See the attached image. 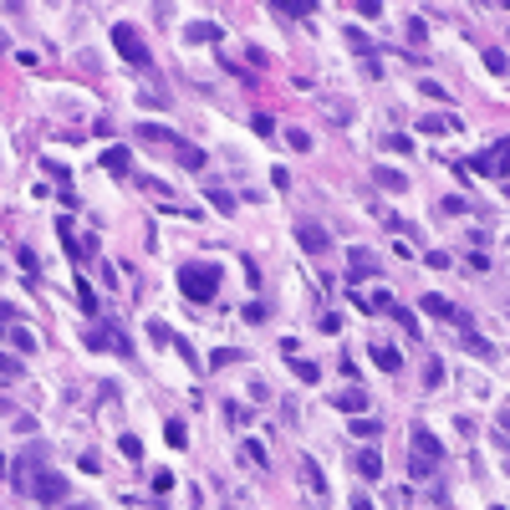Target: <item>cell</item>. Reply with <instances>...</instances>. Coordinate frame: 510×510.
Segmentation results:
<instances>
[{"instance_id":"cell-1","label":"cell","mask_w":510,"mask_h":510,"mask_svg":"<svg viewBox=\"0 0 510 510\" xmlns=\"http://www.w3.org/2000/svg\"><path fill=\"white\" fill-rule=\"evenodd\" d=\"M41 464H46V449H41V444H31L21 460H10V485H16L21 495H31V500H41V505L67 500V475L41 469Z\"/></svg>"},{"instance_id":"cell-2","label":"cell","mask_w":510,"mask_h":510,"mask_svg":"<svg viewBox=\"0 0 510 510\" xmlns=\"http://www.w3.org/2000/svg\"><path fill=\"white\" fill-rule=\"evenodd\" d=\"M179 291H184L189 302H215V291H219V266H204V260L179 266Z\"/></svg>"},{"instance_id":"cell-3","label":"cell","mask_w":510,"mask_h":510,"mask_svg":"<svg viewBox=\"0 0 510 510\" xmlns=\"http://www.w3.org/2000/svg\"><path fill=\"white\" fill-rule=\"evenodd\" d=\"M112 46H117V57H123L133 72H148V67H153V57H148V41H143V36H138L128 21H117V26H112Z\"/></svg>"},{"instance_id":"cell-4","label":"cell","mask_w":510,"mask_h":510,"mask_svg":"<svg viewBox=\"0 0 510 510\" xmlns=\"http://www.w3.org/2000/svg\"><path fill=\"white\" fill-rule=\"evenodd\" d=\"M475 168H480V174H490V179H510V138H500L485 153H475Z\"/></svg>"},{"instance_id":"cell-5","label":"cell","mask_w":510,"mask_h":510,"mask_svg":"<svg viewBox=\"0 0 510 510\" xmlns=\"http://www.w3.org/2000/svg\"><path fill=\"white\" fill-rule=\"evenodd\" d=\"M347 276H352V281L377 276V255L368 251V245H352V251H347Z\"/></svg>"},{"instance_id":"cell-6","label":"cell","mask_w":510,"mask_h":510,"mask_svg":"<svg viewBox=\"0 0 510 510\" xmlns=\"http://www.w3.org/2000/svg\"><path fill=\"white\" fill-rule=\"evenodd\" d=\"M296 245H302L306 255H322L326 245H332V235H326L322 225H311V219H302V225H296Z\"/></svg>"},{"instance_id":"cell-7","label":"cell","mask_w":510,"mask_h":510,"mask_svg":"<svg viewBox=\"0 0 510 510\" xmlns=\"http://www.w3.org/2000/svg\"><path fill=\"white\" fill-rule=\"evenodd\" d=\"M409 454H424V460H444V444L434 439V434H429V429L424 424H413V434H409Z\"/></svg>"},{"instance_id":"cell-8","label":"cell","mask_w":510,"mask_h":510,"mask_svg":"<svg viewBox=\"0 0 510 510\" xmlns=\"http://www.w3.org/2000/svg\"><path fill=\"white\" fill-rule=\"evenodd\" d=\"M332 403H337V413H368V388H342V393H332Z\"/></svg>"},{"instance_id":"cell-9","label":"cell","mask_w":510,"mask_h":510,"mask_svg":"<svg viewBox=\"0 0 510 510\" xmlns=\"http://www.w3.org/2000/svg\"><path fill=\"white\" fill-rule=\"evenodd\" d=\"M368 357H373V368H377V373H398V368H403V352H398V347H388V342H373V347H368Z\"/></svg>"},{"instance_id":"cell-10","label":"cell","mask_w":510,"mask_h":510,"mask_svg":"<svg viewBox=\"0 0 510 510\" xmlns=\"http://www.w3.org/2000/svg\"><path fill=\"white\" fill-rule=\"evenodd\" d=\"M102 168H108V174H117V179H128V174H133V153H128L123 143H112V148L102 153Z\"/></svg>"},{"instance_id":"cell-11","label":"cell","mask_w":510,"mask_h":510,"mask_svg":"<svg viewBox=\"0 0 510 510\" xmlns=\"http://www.w3.org/2000/svg\"><path fill=\"white\" fill-rule=\"evenodd\" d=\"M352 469H357L362 480H377V475H383V454H377V449H357V454H352Z\"/></svg>"},{"instance_id":"cell-12","label":"cell","mask_w":510,"mask_h":510,"mask_svg":"<svg viewBox=\"0 0 510 510\" xmlns=\"http://www.w3.org/2000/svg\"><path fill=\"white\" fill-rule=\"evenodd\" d=\"M418 306H424V311H429V317H444V322H454V311H460V306H454V302H449V296H439V291H429V296H418Z\"/></svg>"},{"instance_id":"cell-13","label":"cell","mask_w":510,"mask_h":510,"mask_svg":"<svg viewBox=\"0 0 510 510\" xmlns=\"http://www.w3.org/2000/svg\"><path fill=\"white\" fill-rule=\"evenodd\" d=\"M454 117L449 112H429V117H418V133H429V138H439V133H454Z\"/></svg>"},{"instance_id":"cell-14","label":"cell","mask_w":510,"mask_h":510,"mask_svg":"<svg viewBox=\"0 0 510 510\" xmlns=\"http://www.w3.org/2000/svg\"><path fill=\"white\" fill-rule=\"evenodd\" d=\"M138 138H148V143H164V148H179V143H184V138L174 133V128H159V123H143V128H138Z\"/></svg>"},{"instance_id":"cell-15","label":"cell","mask_w":510,"mask_h":510,"mask_svg":"<svg viewBox=\"0 0 510 510\" xmlns=\"http://www.w3.org/2000/svg\"><path fill=\"white\" fill-rule=\"evenodd\" d=\"M302 480H306V490H317V495H326V475H322V464L311 460V454H302Z\"/></svg>"},{"instance_id":"cell-16","label":"cell","mask_w":510,"mask_h":510,"mask_svg":"<svg viewBox=\"0 0 510 510\" xmlns=\"http://www.w3.org/2000/svg\"><path fill=\"white\" fill-rule=\"evenodd\" d=\"M204 199H209V204H215V209H219V215H235V204H240V199H235V194H230V189H219V184H204Z\"/></svg>"},{"instance_id":"cell-17","label":"cell","mask_w":510,"mask_h":510,"mask_svg":"<svg viewBox=\"0 0 510 510\" xmlns=\"http://www.w3.org/2000/svg\"><path fill=\"white\" fill-rule=\"evenodd\" d=\"M184 36H189V41H219V36H225V26H219V21H194Z\"/></svg>"},{"instance_id":"cell-18","label":"cell","mask_w":510,"mask_h":510,"mask_svg":"<svg viewBox=\"0 0 510 510\" xmlns=\"http://www.w3.org/2000/svg\"><path fill=\"white\" fill-rule=\"evenodd\" d=\"M286 362H291V373L302 377V383H317V377H322V368H317L311 357H296V352H286Z\"/></svg>"},{"instance_id":"cell-19","label":"cell","mask_w":510,"mask_h":510,"mask_svg":"<svg viewBox=\"0 0 510 510\" xmlns=\"http://www.w3.org/2000/svg\"><path fill=\"white\" fill-rule=\"evenodd\" d=\"M174 159L184 164V168H204V164H209V153H204V148H194V143H179Z\"/></svg>"},{"instance_id":"cell-20","label":"cell","mask_w":510,"mask_h":510,"mask_svg":"<svg viewBox=\"0 0 510 510\" xmlns=\"http://www.w3.org/2000/svg\"><path fill=\"white\" fill-rule=\"evenodd\" d=\"M409 475H413V480H434V475H439V464H434V460H424V454H409Z\"/></svg>"},{"instance_id":"cell-21","label":"cell","mask_w":510,"mask_h":510,"mask_svg":"<svg viewBox=\"0 0 510 510\" xmlns=\"http://www.w3.org/2000/svg\"><path fill=\"white\" fill-rule=\"evenodd\" d=\"M57 235H61V245H67V255H72V260H82V255H87L82 245H77V235H72V219H57Z\"/></svg>"},{"instance_id":"cell-22","label":"cell","mask_w":510,"mask_h":510,"mask_svg":"<svg viewBox=\"0 0 510 510\" xmlns=\"http://www.w3.org/2000/svg\"><path fill=\"white\" fill-rule=\"evenodd\" d=\"M352 434H357V439H377V434H383V424L368 418V413H357V418H352Z\"/></svg>"},{"instance_id":"cell-23","label":"cell","mask_w":510,"mask_h":510,"mask_svg":"<svg viewBox=\"0 0 510 510\" xmlns=\"http://www.w3.org/2000/svg\"><path fill=\"white\" fill-rule=\"evenodd\" d=\"M21 377H26V368L10 357V352H0V383H21Z\"/></svg>"},{"instance_id":"cell-24","label":"cell","mask_w":510,"mask_h":510,"mask_svg":"<svg viewBox=\"0 0 510 510\" xmlns=\"http://www.w3.org/2000/svg\"><path fill=\"white\" fill-rule=\"evenodd\" d=\"M377 184H383L388 194H403V189H409V179H403L398 168H377Z\"/></svg>"},{"instance_id":"cell-25","label":"cell","mask_w":510,"mask_h":510,"mask_svg":"<svg viewBox=\"0 0 510 510\" xmlns=\"http://www.w3.org/2000/svg\"><path fill=\"white\" fill-rule=\"evenodd\" d=\"M6 337H10V342H16L21 352H36V337H31V332H26V326H21V322H10V326H6Z\"/></svg>"},{"instance_id":"cell-26","label":"cell","mask_w":510,"mask_h":510,"mask_svg":"<svg viewBox=\"0 0 510 510\" xmlns=\"http://www.w3.org/2000/svg\"><path fill=\"white\" fill-rule=\"evenodd\" d=\"M164 439L174 444V449H184V444H189V429L179 424V418H168V424H164Z\"/></svg>"},{"instance_id":"cell-27","label":"cell","mask_w":510,"mask_h":510,"mask_svg":"<svg viewBox=\"0 0 510 510\" xmlns=\"http://www.w3.org/2000/svg\"><path fill=\"white\" fill-rule=\"evenodd\" d=\"M464 347H469V352H475V357H495V347H490V342H485V337H480V332H475V326H469V332H464Z\"/></svg>"},{"instance_id":"cell-28","label":"cell","mask_w":510,"mask_h":510,"mask_svg":"<svg viewBox=\"0 0 510 510\" xmlns=\"http://www.w3.org/2000/svg\"><path fill=\"white\" fill-rule=\"evenodd\" d=\"M245 460H251L255 469H266V464H271V454H266V444H260V439H245Z\"/></svg>"},{"instance_id":"cell-29","label":"cell","mask_w":510,"mask_h":510,"mask_svg":"<svg viewBox=\"0 0 510 510\" xmlns=\"http://www.w3.org/2000/svg\"><path fill=\"white\" fill-rule=\"evenodd\" d=\"M485 67H490L495 77H505V72H510V57H505L500 46H490V51H485Z\"/></svg>"},{"instance_id":"cell-30","label":"cell","mask_w":510,"mask_h":510,"mask_svg":"<svg viewBox=\"0 0 510 510\" xmlns=\"http://www.w3.org/2000/svg\"><path fill=\"white\" fill-rule=\"evenodd\" d=\"M82 347L102 352V347H108V326H87V332H82Z\"/></svg>"},{"instance_id":"cell-31","label":"cell","mask_w":510,"mask_h":510,"mask_svg":"<svg viewBox=\"0 0 510 510\" xmlns=\"http://www.w3.org/2000/svg\"><path fill=\"white\" fill-rule=\"evenodd\" d=\"M117 449H123V454H128L133 464L143 460V439H138V434H123V439H117Z\"/></svg>"},{"instance_id":"cell-32","label":"cell","mask_w":510,"mask_h":510,"mask_svg":"<svg viewBox=\"0 0 510 510\" xmlns=\"http://www.w3.org/2000/svg\"><path fill=\"white\" fill-rule=\"evenodd\" d=\"M424 383H429V388H444V362H439V357L424 362Z\"/></svg>"},{"instance_id":"cell-33","label":"cell","mask_w":510,"mask_h":510,"mask_svg":"<svg viewBox=\"0 0 510 510\" xmlns=\"http://www.w3.org/2000/svg\"><path fill=\"white\" fill-rule=\"evenodd\" d=\"M240 317L251 322V326H260V322L271 317V306H266V302H251V306H240Z\"/></svg>"},{"instance_id":"cell-34","label":"cell","mask_w":510,"mask_h":510,"mask_svg":"<svg viewBox=\"0 0 510 510\" xmlns=\"http://www.w3.org/2000/svg\"><path fill=\"white\" fill-rule=\"evenodd\" d=\"M388 311H393V317H398V326H403V332H413V337H418V317H413L409 306H398V302H393Z\"/></svg>"},{"instance_id":"cell-35","label":"cell","mask_w":510,"mask_h":510,"mask_svg":"<svg viewBox=\"0 0 510 510\" xmlns=\"http://www.w3.org/2000/svg\"><path fill=\"white\" fill-rule=\"evenodd\" d=\"M347 41H352V51H362V57H373V41L357 31V26H347Z\"/></svg>"},{"instance_id":"cell-36","label":"cell","mask_w":510,"mask_h":510,"mask_svg":"<svg viewBox=\"0 0 510 510\" xmlns=\"http://www.w3.org/2000/svg\"><path fill=\"white\" fill-rule=\"evenodd\" d=\"M16 260H21V271H26V276H36V271H41V266H36V251H31V245H21Z\"/></svg>"},{"instance_id":"cell-37","label":"cell","mask_w":510,"mask_h":510,"mask_svg":"<svg viewBox=\"0 0 510 510\" xmlns=\"http://www.w3.org/2000/svg\"><path fill=\"white\" fill-rule=\"evenodd\" d=\"M148 337H153L159 347H168V342H174V332H168V322H148Z\"/></svg>"},{"instance_id":"cell-38","label":"cell","mask_w":510,"mask_h":510,"mask_svg":"<svg viewBox=\"0 0 510 510\" xmlns=\"http://www.w3.org/2000/svg\"><path fill=\"white\" fill-rule=\"evenodd\" d=\"M108 347H112V352H123V357H128V352H133V342H128V337L117 332V326H108Z\"/></svg>"},{"instance_id":"cell-39","label":"cell","mask_w":510,"mask_h":510,"mask_svg":"<svg viewBox=\"0 0 510 510\" xmlns=\"http://www.w3.org/2000/svg\"><path fill=\"white\" fill-rule=\"evenodd\" d=\"M286 143H291V148H296V153H306V148H311V138L302 133V128H286Z\"/></svg>"},{"instance_id":"cell-40","label":"cell","mask_w":510,"mask_h":510,"mask_svg":"<svg viewBox=\"0 0 510 510\" xmlns=\"http://www.w3.org/2000/svg\"><path fill=\"white\" fill-rule=\"evenodd\" d=\"M168 347H174V352H179V357H184V362H189V368H199V357H194V347L184 342V337H174V342H168Z\"/></svg>"},{"instance_id":"cell-41","label":"cell","mask_w":510,"mask_h":510,"mask_svg":"<svg viewBox=\"0 0 510 510\" xmlns=\"http://www.w3.org/2000/svg\"><path fill=\"white\" fill-rule=\"evenodd\" d=\"M255 133L271 138V133H276V117H271V112H255Z\"/></svg>"},{"instance_id":"cell-42","label":"cell","mask_w":510,"mask_h":510,"mask_svg":"<svg viewBox=\"0 0 510 510\" xmlns=\"http://www.w3.org/2000/svg\"><path fill=\"white\" fill-rule=\"evenodd\" d=\"M77 296H82V306H87V311H97V296H92V286H87L82 276H77Z\"/></svg>"},{"instance_id":"cell-43","label":"cell","mask_w":510,"mask_h":510,"mask_svg":"<svg viewBox=\"0 0 510 510\" xmlns=\"http://www.w3.org/2000/svg\"><path fill=\"white\" fill-rule=\"evenodd\" d=\"M418 92H424V97H434V102H449V92H444L439 82H418Z\"/></svg>"},{"instance_id":"cell-44","label":"cell","mask_w":510,"mask_h":510,"mask_svg":"<svg viewBox=\"0 0 510 510\" xmlns=\"http://www.w3.org/2000/svg\"><path fill=\"white\" fill-rule=\"evenodd\" d=\"M424 266H429V271H449V255H444V251H429Z\"/></svg>"},{"instance_id":"cell-45","label":"cell","mask_w":510,"mask_h":510,"mask_svg":"<svg viewBox=\"0 0 510 510\" xmlns=\"http://www.w3.org/2000/svg\"><path fill=\"white\" fill-rule=\"evenodd\" d=\"M388 148H393V153H413L418 143H413V138H403V133H393V138H388Z\"/></svg>"},{"instance_id":"cell-46","label":"cell","mask_w":510,"mask_h":510,"mask_svg":"<svg viewBox=\"0 0 510 510\" xmlns=\"http://www.w3.org/2000/svg\"><path fill=\"white\" fill-rule=\"evenodd\" d=\"M245 393H251L255 403H271V388H266V383H260V377H255V383H251V388H245Z\"/></svg>"},{"instance_id":"cell-47","label":"cell","mask_w":510,"mask_h":510,"mask_svg":"<svg viewBox=\"0 0 510 510\" xmlns=\"http://www.w3.org/2000/svg\"><path fill=\"white\" fill-rule=\"evenodd\" d=\"M230 362H240V352H235V347H230V352H215V362H209V368H230Z\"/></svg>"},{"instance_id":"cell-48","label":"cell","mask_w":510,"mask_h":510,"mask_svg":"<svg viewBox=\"0 0 510 510\" xmlns=\"http://www.w3.org/2000/svg\"><path fill=\"white\" fill-rule=\"evenodd\" d=\"M352 510H373V500L368 495H352Z\"/></svg>"},{"instance_id":"cell-49","label":"cell","mask_w":510,"mask_h":510,"mask_svg":"<svg viewBox=\"0 0 510 510\" xmlns=\"http://www.w3.org/2000/svg\"><path fill=\"white\" fill-rule=\"evenodd\" d=\"M0 475H10V460H6V454H0Z\"/></svg>"},{"instance_id":"cell-50","label":"cell","mask_w":510,"mask_h":510,"mask_svg":"<svg viewBox=\"0 0 510 510\" xmlns=\"http://www.w3.org/2000/svg\"><path fill=\"white\" fill-rule=\"evenodd\" d=\"M500 429H505V434H510V413H505V418H500Z\"/></svg>"},{"instance_id":"cell-51","label":"cell","mask_w":510,"mask_h":510,"mask_svg":"<svg viewBox=\"0 0 510 510\" xmlns=\"http://www.w3.org/2000/svg\"><path fill=\"white\" fill-rule=\"evenodd\" d=\"M6 46H10V41H6V31H0V51H6Z\"/></svg>"},{"instance_id":"cell-52","label":"cell","mask_w":510,"mask_h":510,"mask_svg":"<svg viewBox=\"0 0 510 510\" xmlns=\"http://www.w3.org/2000/svg\"><path fill=\"white\" fill-rule=\"evenodd\" d=\"M72 510H92V505H72Z\"/></svg>"},{"instance_id":"cell-53","label":"cell","mask_w":510,"mask_h":510,"mask_svg":"<svg viewBox=\"0 0 510 510\" xmlns=\"http://www.w3.org/2000/svg\"><path fill=\"white\" fill-rule=\"evenodd\" d=\"M0 337H6V322H0Z\"/></svg>"},{"instance_id":"cell-54","label":"cell","mask_w":510,"mask_h":510,"mask_svg":"<svg viewBox=\"0 0 510 510\" xmlns=\"http://www.w3.org/2000/svg\"><path fill=\"white\" fill-rule=\"evenodd\" d=\"M505 194H510V189H505Z\"/></svg>"}]
</instances>
